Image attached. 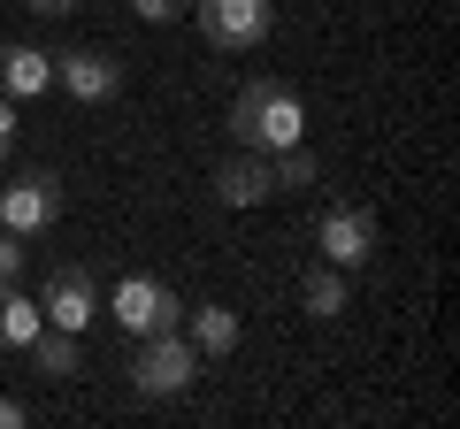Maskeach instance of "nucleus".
<instances>
[{"mask_svg":"<svg viewBox=\"0 0 460 429\" xmlns=\"http://www.w3.org/2000/svg\"><path fill=\"white\" fill-rule=\"evenodd\" d=\"M299 138H307V100L284 77H246L230 92V146L284 153V146H299Z\"/></svg>","mask_w":460,"mask_h":429,"instance_id":"obj_1","label":"nucleus"},{"mask_svg":"<svg viewBox=\"0 0 460 429\" xmlns=\"http://www.w3.org/2000/svg\"><path fill=\"white\" fill-rule=\"evenodd\" d=\"M138 398H184L199 383V353L184 330H154V337H131V361H123Z\"/></svg>","mask_w":460,"mask_h":429,"instance_id":"obj_2","label":"nucleus"},{"mask_svg":"<svg viewBox=\"0 0 460 429\" xmlns=\"http://www.w3.org/2000/svg\"><path fill=\"white\" fill-rule=\"evenodd\" d=\"M100 314H108L123 337H154V330H177V322H184V299L169 292L162 276H146V268H138V276H123L108 299H100Z\"/></svg>","mask_w":460,"mask_h":429,"instance_id":"obj_3","label":"nucleus"},{"mask_svg":"<svg viewBox=\"0 0 460 429\" xmlns=\"http://www.w3.org/2000/svg\"><path fill=\"white\" fill-rule=\"evenodd\" d=\"M192 23L215 54H253L277 31V0H192Z\"/></svg>","mask_w":460,"mask_h":429,"instance_id":"obj_4","label":"nucleus"},{"mask_svg":"<svg viewBox=\"0 0 460 429\" xmlns=\"http://www.w3.org/2000/svg\"><path fill=\"white\" fill-rule=\"evenodd\" d=\"M314 253H323L330 268H345V276H361V268L376 261V214H368L361 199L323 207V214H314Z\"/></svg>","mask_w":460,"mask_h":429,"instance_id":"obj_5","label":"nucleus"},{"mask_svg":"<svg viewBox=\"0 0 460 429\" xmlns=\"http://www.w3.org/2000/svg\"><path fill=\"white\" fill-rule=\"evenodd\" d=\"M62 223V177L54 169H16V184L0 192V231L16 238H39Z\"/></svg>","mask_w":460,"mask_h":429,"instance_id":"obj_6","label":"nucleus"},{"mask_svg":"<svg viewBox=\"0 0 460 429\" xmlns=\"http://www.w3.org/2000/svg\"><path fill=\"white\" fill-rule=\"evenodd\" d=\"M39 314H47L54 330H93L100 322V276L84 261H62V268H47V292H39Z\"/></svg>","mask_w":460,"mask_h":429,"instance_id":"obj_7","label":"nucleus"},{"mask_svg":"<svg viewBox=\"0 0 460 429\" xmlns=\"http://www.w3.org/2000/svg\"><path fill=\"white\" fill-rule=\"evenodd\" d=\"M54 84H62L69 100H84V108H100V100L123 92V54H108V47H62V54H54Z\"/></svg>","mask_w":460,"mask_h":429,"instance_id":"obj_8","label":"nucleus"},{"mask_svg":"<svg viewBox=\"0 0 460 429\" xmlns=\"http://www.w3.org/2000/svg\"><path fill=\"white\" fill-rule=\"evenodd\" d=\"M215 192H223V207H261V199H277L269 153H253V146H230V153H223V169H215Z\"/></svg>","mask_w":460,"mask_h":429,"instance_id":"obj_9","label":"nucleus"},{"mask_svg":"<svg viewBox=\"0 0 460 429\" xmlns=\"http://www.w3.org/2000/svg\"><path fill=\"white\" fill-rule=\"evenodd\" d=\"M47 84H54V54H47V47L0 39V92H8V100H39Z\"/></svg>","mask_w":460,"mask_h":429,"instance_id":"obj_10","label":"nucleus"},{"mask_svg":"<svg viewBox=\"0 0 460 429\" xmlns=\"http://www.w3.org/2000/svg\"><path fill=\"white\" fill-rule=\"evenodd\" d=\"M184 337H192V353L199 361H230L238 353V314L223 307V299H208V307H184V322H177Z\"/></svg>","mask_w":460,"mask_h":429,"instance_id":"obj_11","label":"nucleus"},{"mask_svg":"<svg viewBox=\"0 0 460 429\" xmlns=\"http://www.w3.org/2000/svg\"><path fill=\"white\" fill-rule=\"evenodd\" d=\"M345 299H353L345 268H330V261L299 268V314H307V322H338V314H345Z\"/></svg>","mask_w":460,"mask_h":429,"instance_id":"obj_12","label":"nucleus"},{"mask_svg":"<svg viewBox=\"0 0 460 429\" xmlns=\"http://www.w3.org/2000/svg\"><path fill=\"white\" fill-rule=\"evenodd\" d=\"M23 353H31V368H39L47 383H69V376L84 368V346H77V330H54V322H39V337H31Z\"/></svg>","mask_w":460,"mask_h":429,"instance_id":"obj_13","label":"nucleus"},{"mask_svg":"<svg viewBox=\"0 0 460 429\" xmlns=\"http://www.w3.org/2000/svg\"><path fill=\"white\" fill-rule=\"evenodd\" d=\"M39 322H47L39 299L23 292V284H0V353H23V346L39 337Z\"/></svg>","mask_w":460,"mask_h":429,"instance_id":"obj_14","label":"nucleus"},{"mask_svg":"<svg viewBox=\"0 0 460 429\" xmlns=\"http://www.w3.org/2000/svg\"><path fill=\"white\" fill-rule=\"evenodd\" d=\"M269 177H277V192H314V177H323V162L307 153V138L284 153H269Z\"/></svg>","mask_w":460,"mask_h":429,"instance_id":"obj_15","label":"nucleus"},{"mask_svg":"<svg viewBox=\"0 0 460 429\" xmlns=\"http://www.w3.org/2000/svg\"><path fill=\"white\" fill-rule=\"evenodd\" d=\"M23 276H31V238L0 231V284H23Z\"/></svg>","mask_w":460,"mask_h":429,"instance_id":"obj_16","label":"nucleus"},{"mask_svg":"<svg viewBox=\"0 0 460 429\" xmlns=\"http://www.w3.org/2000/svg\"><path fill=\"white\" fill-rule=\"evenodd\" d=\"M131 16L138 23H184V16H192V0H131Z\"/></svg>","mask_w":460,"mask_h":429,"instance_id":"obj_17","label":"nucleus"},{"mask_svg":"<svg viewBox=\"0 0 460 429\" xmlns=\"http://www.w3.org/2000/svg\"><path fill=\"white\" fill-rule=\"evenodd\" d=\"M8 153H16V100L0 92V162H8Z\"/></svg>","mask_w":460,"mask_h":429,"instance_id":"obj_18","label":"nucleus"},{"mask_svg":"<svg viewBox=\"0 0 460 429\" xmlns=\"http://www.w3.org/2000/svg\"><path fill=\"white\" fill-rule=\"evenodd\" d=\"M23 8H31V16H77L84 0H23Z\"/></svg>","mask_w":460,"mask_h":429,"instance_id":"obj_19","label":"nucleus"},{"mask_svg":"<svg viewBox=\"0 0 460 429\" xmlns=\"http://www.w3.org/2000/svg\"><path fill=\"white\" fill-rule=\"evenodd\" d=\"M31 422V407H23V398H0V429H23Z\"/></svg>","mask_w":460,"mask_h":429,"instance_id":"obj_20","label":"nucleus"}]
</instances>
